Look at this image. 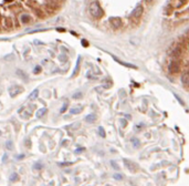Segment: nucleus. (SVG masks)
Returning <instances> with one entry per match:
<instances>
[{"label": "nucleus", "instance_id": "22", "mask_svg": "<svg viewBox=\"0 0 189 186\" xmlns=\"http://www.w3.org/2000/svg\"><path fill=\"white\" fill-rule=\"evenodd\" d=\"M40 71H41V67H37L35 70V73H39Z\"/></svg>", "mask_w": 189, "mask_h": 186}, {"label": "nucleus", "instance_id": "3", "mask_svg": "<svg viewBox=\"0 0 189 186\" xmlns=\"http://www.w3.org/2000/svg\"><path fill=\"white\" fill-rule=\"evenodd\" d=\"M143 14H144V8H143L142 5H138V6H136V8H135L134 10L132 11L131 18L134 19V20H137V19H139L143 16Z\"/></svg>", "mask_w": 189, "mask_h": 186}, {"label": "nucleus", "instance_id": "13", "mask_svg": "<svg viewBox=\"0 0 189 186\" xmlns=\"http://www.w3.org/2000/svg\"><path fill=\"white\" fill-rule=\"evenodd\" d=\"M80 62H81V59H78V62H76V67H75V70L73 71V76H75L80 71Z\"/></svg>", "mask_w": 189, "mask_h": 186}, {"label": "nucleus", "instance_id": "27", "mask_svg": "<svg viewBox=\"0 0 189 186\" xmlns=\"http://www.w3.org/2000/svg\"><path fill=\"white\" fill-rule=\"evenodd\" d=\"M23 157H24L23 154H21V155H19V156H17V159H23Z\"/></svg>", "mask_w": 189, "mask_h": 186}, {"label": "nucleus", "instance_id": "31", "mask_svg": "<svg viewBox=\"0 0 189 186\" xmlns=\"http://www.w3.org/2000/svg\"><path fill=\"white\" fill-rule=\"evenodd\" d=\"M0 134H1V132H0Z\"/></svg>", "mask_w": 189, "mask_h": 186}, {"label": "nucleus", "instance_id": "12", "mask_svg": "<svg viewBox=\"0 0 189 186\" xmlns=\"http://www.w3.org/2000/svg\"><path fill=\"white\" fill-rule=\"evenodd\" d=\"M39 95V90L35 89L32 91V93H31L30 95H29V100H35V99H37Z\"/></svg>", "mask_w": 189, "mask_h": 186}, {"label": "nucleus", "instance_id": "21", "mask_svg": "<svg viewBox=\"0 0 189 186\" xmlns=\"http://www.w3.org/2000/svg\"><path fill=\"white\" fill-rule=\"evenodd\" d=\"M43 166L41 165V164H37V165H35V169H41Z\"/></svg>", "mask_w": 189, "mask_h": 186}, {"label": "nucleus", "instance_id": "17", "mask_svg": "<svg viewBox=\"0 0 189 186\" xmlns=\"http://www.w3.org/2000/svg\"><path fill=\"white\" fill-rule=\"evenodd\" d=\"M99 133H100V135L102 136V138H105V136H106V134H105V131H104L103 128H99Z\"/></svg>", "mask_w": 189, "mask_h": 186}, {"label": "nucleus", "instance_id": "25", "mask_svg": "<svg viewBox=\"0 0 189 186\" xmlns=\"http://www.w3.org/2000/svg\"><path fill=\"white\" fill-rule=\"evenodd\" d=\"M114 177H115V178H116V179H120V178H123V176H122V175H117V174H115V175H114Z\"/></svg>", "mask_w": 189, "mask_h": 186}, {"label": "nucleus", "instance_id": "9", "mask_svg": "<svg viewBox=\"0 0 189 186\" xmlns=\"http://www.w3.org/2000/svg\"><path fill=\"white\" fill-rule=\"evenodd\" d=\"M96 119H97V116L95 115V114H89V115L85 117V120L87 123H94V122L96 121Z\"/></svg>", "mask_w": 189, "mask_h": 186}, {"label": "nucleus", "instance_id": "16", "mask_svg": "<svg viewBox=\"0 0 189 186\" xmlns=\"http://www.w3.org/2000/svg\"><path fill=\"white\" fill-rule=\"evenodd\" d=\"M18 179V175H17V173H12L10 175V181L11 182H16Z\"/></svg>", "mask_w": 189, "mask_h": 186}, {"label": "nucleus", "instance_id": "20", "mask_svg": "<svg viewBox=\"0 0 189 186\" xmlns=\"http://www.w3.org/2000/svg\"><path fill=\"white\" fill-rule=\"evenodd\" d=\"M172 8L170 7V6H169V7H167V8H166V10H165V14H172Z\"/></svg>", "mask_w": 189, "mask_h": 186}, {"label": "nucleus", "instance_id": "2", "mask_svg": "<svg viewBox=\"0 0 189 186\" xmlns=\"http://www.w3.org/2000/svg\"><path fill=\"white\" fill-rule=\"evenodd\" d=\"M180 69H181V63L178 61V60H174L169 63L168 70L169 72L172 73V74H177V73L180 72Z\"/></svg>", "mask_w": 189, "mask_h": 186}, {"label": "nucleus", "instance_id": "5", "mask_svg": "<svg viewBox=\"0 0 189 186\" xmlns=\"http://www.w3.org/2000/svg\"><path fill=\"white\" fill-rule=\"evenodd\" d=\"M23 92V88L19 85H11L9 88V93H10V97L14 98L16 95L20 94V93Z\"/></svg>", "mask_w": 189, "mask_h": 186}, {"label": "nucleus", "instance_id": "11", "mask_svg": "<svg viewBox=\"0 0 189 186\" xmlns=\"http://www.w3.org/2000/svg\"><path fill=\"white\" fill-rule=\"evenodd\" d=\"M45 113H47V109H45V107H43V109H40L39 111H37V113H35V116L38 117V119H40V117L43 116Z\"/></svg>", "mask_w": 189, "mask_h": 186}, {"label": "nucleus", "instance_id": "1", "mask_svg": "<svg viewBox=\"0 0 189 186\" xmlns=\"http://www.w3.org/2000/svg\"><path fill=\"white\" fill-rule=\"evenodd\" d=\"M89 11H90V14L92 16L94 19H100V18L103 17V9L101 8L100 4L97 2V1H94L92 4L90 5L89 7Z\"/></svg>", "mask_w": 189, "mask_h": 186}, {"label": "nucleus", "instance_id": "23", "mask_svg": "<svg viewBox=\"0 0 189 186\" xmlns=\"http://www.w3.org/2000/svg\"><path fill=\"white\" fill-rule=\"evenodd\" d=\"M60 61H66V57H64V55H60Z\"/></svg>", "mask_w": 189, "mask_h": 186}, {"label": "nucleus", "instance_id": "8", "mask_svg": "<svg viewBox=\"0 0 189 186\" xmlns=\"http://www.w3.org/2000/svg\"><path fill=\"white\" fill-rule=\"evenodd\" d=\"M181 82L184 85L188 86L189 85V71H186L181 76Z\"/></svg>", "mask_w": 189, "mask_h": 186}, {"label": "nucleus", "instance_id": "29", "mask_svg": "<svg viewBox=\"0 0 189 186\" xmlns=\"http://www.w3.org/2000/svg\"><path fill=\"white\" fill-rule=\"evenodd\" d=\"M5 1H8V2H11V1H12V0H5Z\"/></svg>", "mask_w": 189, "mask_h": 186}, {"label": "nucleus", "instance_id": "18", "mask_svg": "<svg viewBox=\"0 0 189 186\" xmlns=\"http://www.w3.org/2000/svg\"><path fill=\"white\" fill-rule=\"evenodd\" d=\"M5 24H6V27H11V20L9 19V18H6L5 19Z\"/></svg>", "mask_w": 189, "mask_h": 186}, {"label": "nucleus", "instance_id": "6", "mask_svg": "<svg viewBox=\"0 0 189 186\" xmlns=\"http://www.w3.org/2000/svg\"><path fill=\"white\" fill-rule=\"evenodd\" d=\"M124 163H125V166H126V167L130 169V172H132V173H136V172H137L138 166L136 165L134 162H132V161H130V160H124Z\"/></svg>", "mask_w": 189, "mask_h": 186}, {"label": "nucleus", "instance_id": "15", "mask_svg": "<svg viewBox=\"0 0 189 186\" xmlns=\"http://www.w3.org/2000/svg\"><path fill=\"white\" fill-rule=\"evenodd\" d=\"M6 146H7V148L9 151H12L14 150V143H12V141H8L6 143Z\"/></svg>", "mask_w": 189, "mask_h": 186}, {"label": "nucleus", "instance_id": "19", "mask_svg": "<svg viewBox=\"0 0 189 186\" xmlns=\"http://www.w3.org/2000/svg\"><path fill=\"white\" fill-rule=\"evenodd\" d=\"M66 109H68V102H66V103L63 104V107H61V113H64Z\"/></svg>", "mask_w": 189, "mask_h": 186}, {"label": "nucleus", "instance_id": "10", "mask_svg": "<svg viewBox=\"0 0 189 186\" xmlns=\"http://www.w3.org/2000/svg\"><path fill=\"white\" fill-rule=\"evenodd\" d=\"M31 21H32V18H31L29 14H22V16H21V22H23V23H30Z\"/></svg>", "mask_w": 189, "mask_h": 186}, {"label": "nucleus", "instance_id": "14", "mask_svg": "<svg viewBox=\"0 0 189 186\" xmlns=\"http://www.w3.org/2000/svg\"><path fill=\"white\" fill-rule=\"evenodd\" d=\"M82 111V107H75V109H71L70 110V112L72 114H78V113H80Z\"/></svg>", "mask_w": 189, "mask_h": 186}, {"label": "nucleus", "instance_id": "30", "mask_svg": "<svg viewBox=\"0 0 189 186\" xmlns=\"http://www.w3.org/2000/svg\"><path fill=\"white\" fill-rule=\"evenodd\" d=\"M180 1H181V2H186V1H187V0H180Z\"/></svg>", "mask_w": 189, "mask_h": 186}, {"label": "nucleus", "instance_id": "7", "mask_svg": "<svg viewBox=\"0 0 189 186\" xmlns=\"http://www.w3.org/2000/svg\"><path fill=\"white\" fill-rule=\"evenodd\" d=\"M169 54L172 55V58H179L182 54V47H176V48L172 49V51L169 52Z\"/></svg>", "mask_w": 189, "mask_h": 186}, {"label": "nucleus", "instance_id": "24", "mask_svg": "<svg viewBox=\"0 0 189 186\" xmlns=\"http://www.w3.org/2000/svg\"><path fill=\"white\" fill-rule=\"evenodd\" d=\"M81 97H82V94H81V93H79V94H74V95H73L74 99H78V98H81Z\"/></svg>", "mask_w": 189, "mask_h": 186}, {"label": "nucleus", "instance_id": "26", "mask_svg": "<svg viewBox=\"0 0 189 186\" xmlns=\"http://www.w3.org/2000/svg\"><path fill=\"white\" fill-rule=\"evenodd\" d=\"M155 0H145V2H146V4H148V5H151V2H154Z\"/></svg>", "mask_w": 189, "mask_h": 186}, {"label": "nucleus", "instance_id": "28", "mask_svg": "<svg viewBox=\"0 0 189 186\" xmlns=\"http://www.w3.org/2000/svg\"><path fill=\"white\" fill-rule=\"evenodd\" d=\"M82 45H87V42H86V41H82Z\"/></svg>", "mask_w": 189, "mask_h": 186}, {"label": "nucleus", "instance_id": "4", "mask_svg": "<svg viewBox=\"0 0 189 186\" xmlns=\"http://www.w3.org/2000/svg\"><path fill=\"white\" fill-rule=\"evenodd\" d=\"M110 23L114 29H120V28H122V26H123V21L118 17H111Z\"/></svg>", "mask_w": 189, "mask_h": 186}]
</instances>
